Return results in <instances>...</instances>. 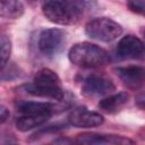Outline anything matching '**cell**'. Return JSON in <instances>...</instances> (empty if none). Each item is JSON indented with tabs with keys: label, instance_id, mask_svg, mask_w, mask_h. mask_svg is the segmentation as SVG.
Listing matches in <instances>:
<instances>
[{
	"label": "cell",
	"instance_id": "9",
	"mask_svg": "<svg viewBox=\"0 0 145 145\" xmlns=\"http://www.w3.org/2000/svg\"><path fill=\"white\" fill-rule=\"evenodd\" d=\"M120 80L131 89H138L145 85V67L131 65L116 69Z\"/></svg>",
	"mask_w": 145,
	"mask_h": 145
},
{
	"label": "cell",
	"instance_id": "5",
	"mask_svg": "<svg viewBox=\"0 0 145 145\" xmlns=\"http://www.w3.org/2000/svg\"><path fill=\"white\" fill-rule=\"evenodd\" d=\"M116 85L109 77L102 75H91L86 77L82 85V92L86 96H103L112 93Z\"/></svg>",
	"mask_w": 145,
	"mask_h": 145
},
{
	"label": "cell",
	"instance_id": "12",
	"mask_svg": "<svg viewBox=\"0 0 145 145\" xmlns=\"http://www.w3.org/2000/svg\"><path fill=\"white\" fill-rule=\"evenodd\" d=\"M129 101V95L126 92L109 95L99 102V108L106 113H116L120 111Z\"/></svg>",
	"mask_w": 145,
	"mask_h": 145
},
{
	"label": "cell",
	"instance_id": "6",
	"mask_svg": "<svg viewBox=\"0 0 145 145\" xmlns=\"http://www.w3.org/2000/svg\"><path fill=\"white\" fill-rule=\"evenodd\" d=\"M65 32L59 28H48L39 35L37 48L44 56H52L57 53L65 42Z\"/></svg>",
	"mask_w": 145,
	"mask_h": 145
},
{
	"label": "cell",
	"instance_id": "15",
	"mask_svg": "<svg viewBox=\"0 0 145 145\" xmlns=\"http://www.w3.org/2000/svg\"><path fill=\"white\" fill-rule=\"evenodd\" d=\"M11 53V42L7 35H1L0 39V56H1V69L6 67Z\"/></svg>",
	"mask_w": 145,
	"mask_h": 145
},
{
	"label": "cell",
	"instance_id": "7",
	"mask_svg": "<svg viewBox=\"0 0 145 145\" xmlns=\"http://www.w3.org/2000/svg\"><path fill=\"white\" fill-rule=\"evenodd\" d=\"M116 53L120 59H137L145 53L144 42L135 36V35H126L123 36L117 45Z\"/></svg>",
	"mask_w": 145,
	"mask_h": 145
},
{
	"label": "cell",
	"instance_id": "2",
	"mask_svg": "<svg viewBox=\"0 0 145 145\" xmlns=\"http://www.w3.org/2000/svg\"><path fill=\"white\" fill-rule=\"evenodd\" d=\"M24 91L33 96L48 97L57 101L65 99V92L59 76L49 68L40 69L34 76L33 83L23 86Z\"/></svg>",
	"mask_w": 145,
	"mask_h": 145
},
{
	"label": "cell",
	"instance_id": "20",
	"mask_svg": "<svg viewBox=\"0 0 145 145\" xmlns=\"http://www.w3.org/2000/svg\"><path fill=\"white\" fill-rule=\"evenodd\" d=\"M143 35H144V41H143V42H144V45H145V31H143ZM144 54H145V53H144Z\"/></svg>",
	"mask_w": 145,
	"mask_h": 145
},
{
	"label": "cell",
	"instance_id": "19",
	"mask_svg": "<svg viewBox=\"0 0 145 145\" xmlns=\"http://www.w3.org/2000/svg\"><path fill=\"white\" fill-rule=\"evenodd\" d=\"M26 1H28L29 3H37V2H40V1H44V0H26Z\"/></svg>",
	"mask_w": 145,
	"mask_h": 145
},
{
	"label": "cell",
	"instance_id": "10",
	"mask_svg": "<svg viewBox=\"0 0 145 145\" xmlns=\"http://www.w3.org/2000/svg\"><path fill=\"white\" fill-rule=\"evenodd\" d=\"M77 143L80 144H128L134 143L133 140L119 136V135H110V134H99V133H84L79 134L76 139Z\"/></svg>",
	"mask_w": 145,
	"mask_h": 145
},
{
	"label": "cell",
	"instance_id": "4",
	"mask_svg": "<svg viewBox=\"0 0 145 145\" xmlns=\"http://www.w3.org/2000/svg\"><path fill=\"white\" fill-rule=\"evenodd\" d=\"M122 27L120 24L108 17H97L91 19L85 25V33L88 37L101 41L112 42L122 34Z\"/></svg>",
	"mask_w": 145,
	"mask_h": 145
},
{
	"label": "cell",
	"instance_id": "8",
	"mask_svg": "<svg viewBox=\"0 0 145 145\" xmlns=\"http://www.w3.org/2000/svg\"><path fill=\"white\" fill-rule=\"evenodd\" d=\"M68 121L77 128H92L102 125L104 118L102 114L87 110L86 108H76L68 114Z\"/></svg>",
	"mask_w": 145,
	"mask_h": 145
},
{
	"label": "cell",
	"instance_id": "3",
	"mask_svg": "<svg viewBox=\"0 0 145 145\" xmlns=\"http://www.w3.org/2000/svg\"><path fill=\"white\" fill-rule=\"evenodd\" d=\"M68 58L71 63L82 68H99L110 62L109 52L89 42H80L72 45L68 52Z\"/></svg>",
	"mask_w": 145,
	"mask_h": 145
},
{
	"label": "cell",
	"instance_id": "1",
	"mask_svg": "<svg viewBox=\"0 0 145 145\" xmlns=\"http://www.w3.org/2000/svg\"><path fill=\"white\" fill-rule=\"evenodd\" d=\"M84 10V0H44L43 15L48 20L58 25L76 24Z\"/></svg>",
	"mask_w": 145,
	"mask_h": 145
},
{
	"label": "cell",
	"instance_id": "16",
	"mask_svg": "<svg viewBox=\"0 0 145 145\" xmlns=\"http://www.w3.org/2000/svg\"><path fill=\"white\" fill-rule=\"evenodd\" d=\"M128 7L137 14H145V0H127Z\"/></svg>",
	"mask_w": 145,
	"mask_h": 145
},
{
	"label": "cell",
	"instance_id": "13",
	"mask_svg": "<svg viewBox=\"0 0 145 145\" xmlns=\"http://www.w3.org/2000/svg\"><path fill=\"white\" fill-rule=\"evenodd\" d=\"M50 117V114H22L16 120V128L19 131H28L42 126Z\"/></svg>",
	"mask_w": 145,
	"mask_h": 145
},
{
	"label": "cell",
	"instance_id": "14",
	"mask_svg": "<svg viewBox=\"0 0 145 145\" xmlns=\"http://www.w3.org/2000/svg\"><path fill=\"white\" fill-rule=\"evenodd\" d=\"M24 6L19 0H0V15L7 19H17L24 15Z\"/></svg>",
	"mask_w": 145,
	"mask_h": 145
},
{
	"label": "cell",
	"instance_id": "18",
	"mask_svg": "<svg viewBox=\"0 0 145 145\" xmlns=\"http://www.w3.org/2000/svg\"><path fill=\"white\" fill-rule=\"evenodd\" d=\"M136 103H137V105H138L139 108L145 109V94H142V95L137 96V99H136Z\"/></svg>",
	"mask_w": 145,
	"mask_h": 145
},
{
	"label": "cell",
	"instance_id": "11",
	"mask_svg": "<svg viewBox=\"0 0 145 145\" xmlns=\"http://www.w3.org/2000/svg\"><path fill=\"white\" fill-rule=\"evenodd\" d=\"M56 105L49 102L20 101L17 103V110L22 114H52Z\"/></svg>",
	"mask_w": 145,
	"mask_h": 145
},
{
	"label": "cell",
	"instance_id": "17",
	"mask_svg": "<svg viewBox=\"0 0 145 145\" xmlns=\"http://www.w3.org/2000/svg\"><path fill=\"white\" fill-rule=\"evenodd\" d=\"M9 117V111L5 108V106H1V109H0V118H1V123H3L6 120H7V118Z\"/></svg>",
	"mask_w": 145,
	"mask_h": 145
}]
</instances>
